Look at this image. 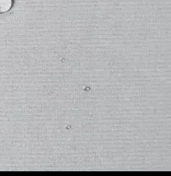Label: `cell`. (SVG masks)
Instances as JSON below:
<instances>
[{"label":"cell","mask_w":171,"mask_h":176,"mask_svg":"<svg viewBox=\"0 0 171 176\" xmlns=\"http://www.w3.org/2000/svg\"><path fill=\"white\" fill-rule=\"evenodd\" d=\"M13 0H0V14L7 12L13 5Z\"/></svg>","instance_id":"1"}]
</instances>
